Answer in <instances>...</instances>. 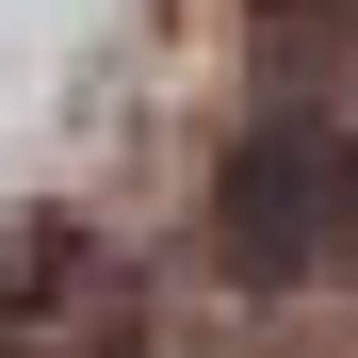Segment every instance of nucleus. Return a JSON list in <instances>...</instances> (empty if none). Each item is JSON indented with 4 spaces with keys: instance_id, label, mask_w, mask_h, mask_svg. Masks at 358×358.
<instances>
[{
    "instance_id": "f257e3e1",
    "label": "nucleus",
    "mask_w": 358,
    "mask_h": 358,
    "mask_svg": "<svg viewBox=\"0 0 358 358\" xmlns=\"http://www.w3.org/2000/svg\"><path fill=\"white\" fill-rule=\"evenodd\" d=\"M0 358H358V0H147L0 228Z\"/></svg>"
}]
</instances>
